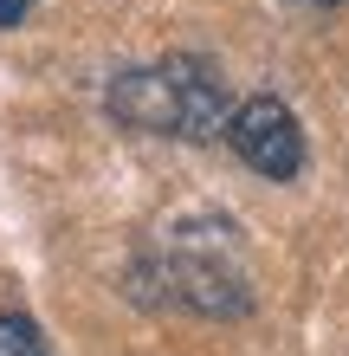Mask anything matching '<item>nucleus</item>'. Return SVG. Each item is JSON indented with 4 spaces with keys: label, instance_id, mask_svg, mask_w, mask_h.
I'll use <instances>...</instances> for the list:
<instances>
[{
    "label": "nucleus",
    "instance_id": "423d86ee",
    "mask_svg": "<svg viewBox=\"0 0 349 356\" xmlns=\"http://www.w3.org/2000/svg\"><path fill=\"white\" fill-rule=\"evenodd\" d=\"M304 7H337V0H304Z\"/></svg>",
    "mask_w": 349,
    "mask_h": 356
},
{
    "label": "nucleus",
    "instance_id": "39448f33",
    "mask_svg": "<svg viewBox=\"0 0 349 356\" xmlns=\"http://www.w3.org/2000/svg\"><path fill=\"white\" fill-rule=\"evenodd\" d=\"M26 13H33V0H0V33H13Z\"/></svg>",
    "mask_w": 349,
    "mask_h": 356
},
{
    "label": "nucleus",
    "instance_id": "f03ea898",
    "mask_svg": "<svg viewBox=\"0 0 349 356\" xmlns=\"http://www.w3.org/2000/svg\"><path fill=\"white\" fill-rule=\"evenodd\" d=\"M130 279H149V285H136V298H149V305H181V311H201V318H246L253 311V279L239 266L233 220L175 227V240L162 253H149Z\"/></svg>",
    "mask_w": 349,
    "mask_h": 356
},
{
    "label": "nucleus",
    "instance_id": "f257e3e1",
    "mask_svg": "<svg viewBox=\"0 0 349 356\" xmlns=\"http://www.w3.org/2000/svg\"><path fill=\"white\" fill-rule=\"evenodd\" d=\"M110 123L136 136H175V143H207L227 130V85L207 58L169 52L155 65H123L104 85Z\"/></svg>",
    "mask_w": 349,
    "mask_h": 356
},
{
    "label": "nucleus",
    "instance_id": "20e7f679",
    "mask_svg": "<svg viewBox=\"0 0 349 356\" xmlns=\"http://www.w3.org/2000/svg\"><path fill=\"white\" fill-rule=\"evenodd\" d=\"M0 356H52L26 311H0Z\"/></svg>",
    "mask_w": 349,
    "mask_h": 356
},
{
    "label": "nucleus",
    "instance_id": "7ed1b4c3",
    "mask_svg": "<svg viewBox=\"0 0 349 356\" xmlns=\"http://www.w3.org/2000/svg\"><path fill=\"white\" fill-rule=\"evenodd\" d=\"M227 143H233V156L246 162V169H259L265 181H291L304 169V130H298L291 104L272 97V91L246 97L227 117Z\"/></svg>",
    "mask_w": 349,
    "mask_h": 356
}]
</instances>
